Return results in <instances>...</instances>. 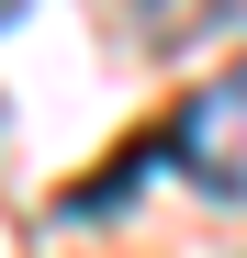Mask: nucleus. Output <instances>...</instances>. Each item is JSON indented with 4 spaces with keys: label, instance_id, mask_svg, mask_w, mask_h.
<instances>
[{
    "label": "nucleus",
    "instance_id": "f257e3e1",
    "mask_svg": "<svg viewBox=\"0 0 247 258\" xmlns=\"http://www.w3.org/2000/svg\"><path fill=\"white\" fill-rule=\"evenodd\" d=\"M169 168H180L191 191H214V202H247V68L180 101V123H169Z\"/></svg>",
    "mask_w": 247,
    "mask_h": 258
},
{
    "label": "nucleus",
    "instance_id": "f03ea898",
    "mask_svg": "<svg viewBox=\"0 0 247 258\" xmlns=\"http://www.w3.org/2000/svg\"><path fill=\"white\" fill-rule=\"evenodd\" d=\"M135 34L157 56H191V45H247V0H135Z\"/></svg>",
    "mask_w": 247,
    "mask_h": 258
}]
</instances>
